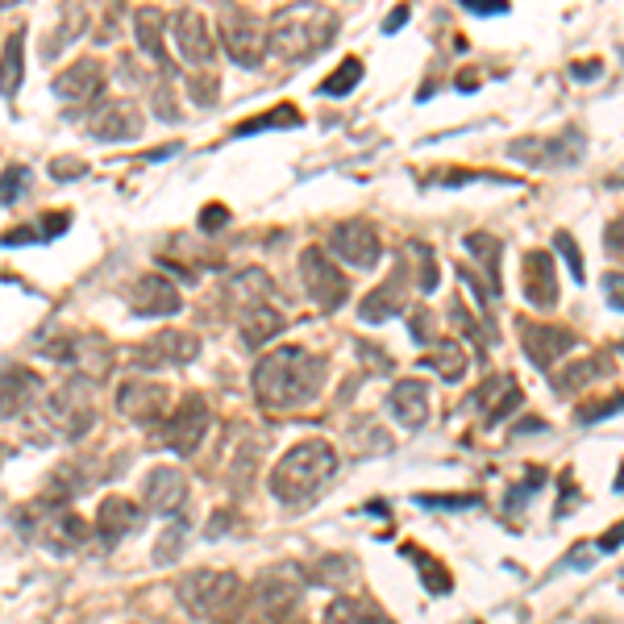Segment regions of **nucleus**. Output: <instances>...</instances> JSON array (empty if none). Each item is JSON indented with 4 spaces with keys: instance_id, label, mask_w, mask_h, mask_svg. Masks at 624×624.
Instances as JSON below:
<instances>
[{
    "instance_id": "1",
    "label": "nucleus",
    "mask_w": 624,
    "mask_h": 624,
    "mask_svg": "<svg viewBox=\"0 0 624 624\" xmlns=\"http://www.w3.org/2000/svg\"><path fill=\"white\" fill-rule=\"evenodd\" d=\"M321 387H325V358H316L300 346L271 350L254 366V396L262 408H275V413L304 408L321 396Z\"/></svg>"
},
{
    "instance_id": "2",
    "label": "nucleus",
    "mask_w": 624,
    "mask_h": 624,
    "mask_svg": "<svg viewBox=\"0 0 624 624\" xmlns=\"http://www.w3.org/2000/svg\"><path fill=\"white\" fill-rule=\"evenodd\" d=\"M333 475H337V454H333L330 441H300L271 470V496L279 503L300 508L330 483Z\"/></svg>"
},
{
    "instance_id": "3",
    "label": "nucleus",
    "mask_w": 624,
    "mask_h": 624,
    "mask_svg": "<svg viewBox=\"0 0 624 624\" xmlns=\"http://www.w3.org/2000/svg\"><path fill=\"white\" fill-rule=\"evenodd\" d=\"M337 34V13L333 9H316V4H292L275 13L271 21V51L283 59V63H300V59H312L321 54Z\"/></svg>"
},
{
    "instance_id": "4",
    "label": "nucleus",
    "mask_w": 624,
    "mask_h": 624,
    "mask_svg": "<svg viewBox=\"0 0 624 624\" xmlns=\"http://www.w3.org/2000/svg\"><path fill=\"white\" fill-rule=\"evenodd\" d=\"M179 600L196 621L229 624L242 612L246 587L233 571H191L179 579Z\"/></svg>"
},
{
    "instance_id": "5",
    "label": "nucleus",
    "mask_w": 624,
    "mask_h": 624,
    "mask_svg": "<svg viewBox=\"0 0 624 624\" xmlns=\"http://www.w3.org/2000/svg\"><path fill=\"white\" fill-rule=\"evenodd\" d=\"M217 25H221V46L238 67H259L262 54L271 51V34H262L259 18L242 4H226Z\"/></svg>"
},
{
    "instance_id": "6",
    "label": "nucleus",
    "mask_w": 624,
    "mask_h": 624,
    "mask_svg": "<svg viewBox=\"0 0 624 624\" xmlns=\"http://www.w3.org/2000/svg\"><path fill=\"white\" fill-rule=\"evenodd\" d=\"M158 434V441L167 446V450H175V454H196L200 450V441H205V434H208V404H205V396H184L179 404L171 408V416L163 420L155 429Z\"/></svg>"
},
{
    "instance_id": "7",
    "label": "nucleus",
    "mask_w": 624,
    "mask_h": 624,
    "mask_svg": "<svg viewBox=\"0 0 624 624\" xmlns=\"http://www.w3.org/2000/svg\"><path fill=\"white\" fill-rule=\"evenodd\" d=\"M300 279H304V292L312 295V304L321 312H333L346 304V295H350L346 271H337L316 246H309V250L300 254Z\"/></svg>"
},
{
    "instance_id": "8",
    "label": "nucleus",
    "mask_w": 624,
    "mask_h": 624,
    "mask_svg": "<svg viewBox=\"0 0 624 624\" xmlns=\"http://www.w3.org/2000/svg\"><path fill=\"white\" fill-rule=\"evenodd\" d=\"M42 416H46V425H51L59 437H84L92 429V399H87L84 383H63V387H54L46 404H42Z\"/></svg>"
},
{
    "instance_id": "9",
    "label": "nucleus",
    "mask_w": 624,
    "mask_h": 624,
    "mask_svg": "<svg viewBox=\"0 0 624 624\" xmlns=\"http://www.w3.org/2000/svg\"><path fill=\"white\" fill-rule=\"evenodd\" d=\"M330 250L337 259L354 267V271H371L379 262V233L366 226V221H342L330 229Z\"/></svg>"
},
{
    "instance_id": "10",
    "label": "nucleus",
    "mask_w": 624,
    "mask_h": 624,
    "mask_svg": "<svg viewBox=\"0 0 624 624\" xmlns=\"http://www.w3.org/2000/svg\"><path fill=\"white\" fill-rule=\"evenodd\" d=\"M300 579L292 571H283V566H271V571H262L254 579V607H259L267 621H283V616H292L295 604H300Z\"/></svg>"
},
{
    "instance_id": "11",
    "label": "nucleus",
    "mask_w": 624,
    "mask_h": 624,
    "mask_svg": "<svg viewBox=\"0 0 624 624\" xmlns=\"http://www.w3.org/2000/svg\"><path fill=\"white\" fill-rule=\"evenodd\" d=\"M167 404H171V396H167V387L163 383H150V379H129L117 392V408H122L129 420H138V425H146V429H158L163 420H167Z\"/></svg>"
},
{
    "instance_id": "12",
    "label": "nucleus",
    "mask_w": 624,
    "mask_h": 624,
    "mask_svg": "<svg viewBox=\"0 0 624 624\" xmlns=\"http://www.w3.org/2000/svg\"><path fill=\"white\" fill-rule=\"evenodd\" d=\"M583 155V138L579 134H562V138H524L508 146V158H517L524 167H571Z\"/></svg>"
},
{
    "instance_id": "13",
    "label": "nucleus",
    "mask_w": 624,
    "mask_h": 624,
    "mask_svg": "<svg viewBox=\"0 0 624 624\" xmlns=\"http://www.w3.org/2000/svg\"><path fill=\"white\" fill-rule=\"evenodd\" d=\"M520 346L529 354V363L541 366V371H550V366L562 358V354H571L579 346V337L571 330H558V325H538V321H520Z\"/></svg>"
},
{
    "instance_id": "14",
    "label": "nucleus",
    "mask_w": 624,
    "mask_h": 624,
    "mask_svg": "<svg viewBox=\"0 0 624 624\" xmlns=\"http://www.w3.org/2000/svg\"><path fill=\"white\" fill-rule=\"evenodd\" d=\"M175 25V51L184 63H196V67H208L212 63V54H217V38L208 34V21L196 13V9H184V13H175L171 18Z\"/></svg>"
},
{
    "instance_id": "15",
    "label": "nucleus",
    "mask_w": 624,
    "mask_h": 624,
    "mask_svg": "<svg viewBox=\"0 0 624 624\" xmlns=\"http://www.w3.org/2000/svg\"><path fill=\"white\" fill-rule=\"evenodd\" d=\"M87 134L96 142H129L142 134V113L134 101H108L87 117Z\"/></svg>"
},
{
    "instance_id": "16",
    "label": "nucleus",
    "mask_w": 624,
    "mask_h": 624,
    "mask_svg": "<svg viewBox=\"0 0 624 624\" xmlns=\"http://www.w3.org/2000/svg\"><path fill=\"white\" fill-rule=\"evenodd\" d=\"M54 96L67 104H92L104 96V67L96 59H75L67 71L54 75Z\"/></svg>"
},
{
    "instance_id": "17",
    "label": "nucleus",
    "mask_w": 624,
    "mask_h": 624,
    "mask_svg": "<svg viewBox=\"0 0 624 624\" xmlns=\"http://www.w3.org/2000/svg\"><path fill=\"white\" fill-rule=\"evenodd\" d=\"M142 496L150 503V512L175 517V512H184V503H188V475L175 467H155L146 475V483H142Z\"/></svg>"
},
{
    "instance_id": "18",
    "label": "nucleus",
    "mask_w": 624,
    "mask_h": 624,
    "mask_svg": "<svg viewBox=\"0 0 624 624\" xmlns=\"http://www.w3.org/2000/svg\"><path fill=\"white\" fill-rule=\"evenodd\" d=\"M38 517L42 520H38L34 533L46 541V545H54V550H80V545L87 541V533H92L84 520L75 517L71 508H63V503H51V512L38 508Z\"/></svg>"
},
{
    "instance_id": "19",
    "label": "nucleus",
    "mask_w": 624,
    "mask_h": 624,
    "mask_svg": "<svg viewBox=\"0 0 624 624\" xmlns=\"http://www.w3.org/2000/svg\"><path fill=\"white\" fill-rule=\"evenodd\" d=\"M196 354H200V337L179 333V330H163L138 350V363L142 366H184V363H196Z\"/></svg>"
},
{
    "instance_id": "20",
    "label": "nucleus",
    "mask_w": 624,
    "mask_h": 624,
    "mask_svg": "<svg viewBox=\"0 0 624 624\" xmlns=\"http://www.w3.org/2000/svg\"><path fill=\"white\" fill-rule=\"evenodd\" d=\"M520 292L533 309H554L558 304V275L554 259L545 250H529L524 254V275H520Z\"/></svg>"
},
{
    "instance_id": "21",
    "label": "nucleus",
    "mask_w": 624,
    "mask_h": 624,
    "mask_svg": "<svg viewBox=\"0 0 624 624\" xmlns=\"http://www.w3.org/2000/svg\"><path fill=\"white\" fill-rule=\"evenodd\" d=\"M129 304H134V312L138 316H171V312H179V292H175V283H167L163 275H142L134 279V288H129Z\"/></svg>"
},
{
    "instance_id": "22",
    "label": "nucleus",
    "mask_w": 624,
    "mask_h": 624,
    "mask_svg": "<svg viewBox=\"0 0 624 624\" xmlns=\"http://www.w3.org/2000/svg\"><path fill=\"white\" fill-rule=\"evenodd\" d=\"M387 413L396 416L404 429H420L429 420V387L420 379H399L387 392Z\"/></svg>"
},
{
    "instance_id": "23",
    "label": "nucleus",
    "mask_w": 624,
    "mask_h": 624,
    "mask_svg": "<svg viewBox=\"0 0 624 624\" xmlns=\"http://www.w3.org/2000/svg\"><path fill=\"white\" fill-rule=\"evenodd\" d=\"M470 404L483 413V425H496V420H503L508 413L520 408V387L512 375H491V379L470 396Z\"/></svg>"
},
{
    "instance_id": "24",
    "label": "nucleus",
    "mask_w": 624,
    "mask_h": 624,
    "mask_svg": "<svg viewBox=\"0 0 624 624\" xmlns=\"http://www.w3.org/2000/svg\"><path fill=\"white\" fill-rule=\"evenodd\" d=\"M138 503H129L125 496H108V500L96 508V533H101L108 545H117L122 538H129L138 529Z\"/></svg>"
},
{
    "instance_id": "25",
    "label": "nucleus",
    "mask_w": 624,
    "mask_h": 624,
    "mask_svg": "<svg viewBox=\"0 0 624 624\" xmlns=\"http://www.w3.org/2000/svg\"><path fill=\"white\" fill-rule=\"evenodd\" d=\"M279 330H283V312H279L275 304H259V309H250L242 316V346L246 350L267 346Z\"/></svg>"
},
{
    "instance_id": "26",
    "label": "nucleus",
    "mask_w": 624,
    "mask_h": 624,
    "mask_svg": "<svg viewBox=\"0 0 624 624\" xmlns=\"http://www.w3.org/2000/svg\"><path fill=\"white\" fill-rule=\"evenodd\" d=\"M420 366L425 371H437L441 379H462L467 375V354H462V346L458 342H450V337H441V342H434V346L420 354Z\"/></svg>"
},
{
    "instance_id": "27",
    "label": "nucleus",
    "mask_w": 624,
    "mask_h": 624,
    "mask_svg": "<svg viewBox=\"0 0 624 624\" xmlns=\"http://www.w3.org/2000/svg\"><path fill=\"white\" fill-rule=\"evenodd\" d=\"M163 21L167 18H163L158 9H142L138 21H134V30H138V46L155 59V67L171 75V59H167V51H163Z\"/></svg>"
},
{
    "instance_id": "28",
    "label": "nucleus",
    "mask_w": 624,
    "mask_h": 624,
    "mask_svg": "<svg viewBox=\"0 0 624 624\" xmlns=\"http://www.w3.org/2000/svg\"><path fill=\"white\" fill-rule=\"evenodd\" d=\"M399 309H404V292H399V275H392L387 288H375V292L358 304V316H363L366 325H379V321H392Z\"/></svg>"
},
{
    "instance_id": "29",
    "label": "nucleus",
    "mask_w": 624,
    "mask_h": 624,
    "mask_svg": "<svg viewBox=\"0 0 624 624\" xmlns=\"http://www.w3.org/2000/svg\"><path fill=\"white\" fill-rule=\"evenodd\" d=\"M226 295L233 300V304H242L246 312L259 309V304H267V295H271V279L262 275V271H238V275L229 279Z\"/></svg>"
},
{
    "instance_id": "30",
    "label": "nucleus",
    "mask_w": 624,
    "mask_h": 624,
    "mask_svg": "<svg viewBox=\"0 0 624 624\" xmlns=\"http://www.w3.org/2000/svg\"><path fill=\"white\" fill-rule=\"evenodd\" d=\"M600 375H607V354H591V358H583V363H574V366H566V371H558V375H554V392H562V396H574L579 387L595 383Z\"/></svg>"
},
{
    "instance_id": "31",
    "label": "nucleus",
    "mask_w": 624,
    "mask_h": 624,
    "mask_svg": "<svg viewBox=\"0 0 624 624\" xmlns=\"http://www.w3.org/2000/svg\"><path fill=\"white\" fill-rule=\"evenodd\" d=\"M467 250L479 262H483L487 288H491V295H500V254H503V242H500V238H491V233H467Z\"/></svg>"
},
{
    "instance_id": "32",
    "label": "nucleus",
    "mask_w": 624,
    "mask_h": 624,
    "mask_svg": "<svg viewBox=\"0 0 624 624\" xmlns=\"http://www.w3.org/2000/svg\"><path fill=\"white\" fill-rule=\"evenodd\" d=\"M38 392V375L34 371H21V366H9L4 371V416L21 413L25 404H30V396Z\"/></svg>"
},
{
    "instance_id": "33",
    "label": "nucleus",
    "mask_w": 624,
    "mask_h": 624,
    "mask_svg": "<svg viewBox=\"0 0 624 624\" xmlns=\"http://www.w3.org/2000/svg\"><path fill=\"white\" fill-rule=\"evenodd\" d=\"M321 624H379L375 607L366 600H354V595H337L330 607H325V621Z\"/></svg>"
},
{
    "instance_id": "34",
    "label": "nucleus",
    "mask_w": 624,
    "mask_h": 624,
    "mask_svg": "<svg viewBox=\"0 0 624 624\" xmlns=\"http://www.w3.org/2000/svg\"><path fill=\"white\" fill-rule=\"evenodd\" d=\"M404 558H413L416 571H420V583L434 591V595H446V591L454 587L450 571H446V566H441L434 554H425V550H416V545H404Z\"/></svg>"
},
{
    "instance_id": "35",
    "label": "nucleus",
    "mask_w": 624,
    "mask_h": 624,
    "mask_svg": "<svg viewBox=\"0 0 624 624\" xmlns=\"http://www.w3.org/2000/svg\"><path fill=\"white\" fill-rule=\"evenodd\" d=\"M295 125H300V113L288 108V104H279V108L262 113V117H254V122L238 125V129H233V138H254V134H262V129H295Z\"/></svg>"
},
{
    "instance_id": "36",
    "label": "nucleus",
    "mask_w": 624,
    "mask_h": 624,
    "mask_svg": "<svg viewBox=\"0 0 624 624\" xmlns=\"http://www.w3.org/2000/svg\"><path fill=\"white\" fill-rule=\"evenodd\" d=\"M363 80V59H346L330 80H321V96H350Z\"/></svg>"
},
{
    "instance_id": "37",
    "label": "nucleus",
    "mask_w": 624,
    "mask_h": 624,
    "mask_svg": "<svg viewBox=\"0 0 624 624\" xmlns=\"http://www.w3.org/2000/svg\"><path fill=\"white\" fill-rule=\"evenodd\" d=\"M21 87V30L4 34V101H13Z\"/></svg>"
},
{
    "instance_id": "38",
    "label": "nucleus",
    "mask_w": 624,
    "mask_h": 624,
    "mask_svg": "<svg viewBox=\"0 0 624 624\" xmlns=\"http://www.w3.org/2000/svg\"><path fill=\"white\" fill-rule=\"evenodd\" d=\"M350 574H354V558H321L316 566H312V579L321 583V587H333V583H346Z\"/></svg>"
},
{
    "instance_id": "39",
    "label": "nucleus",
    "mask_w": 624,
    "mask_h": 624,
    "mask_svg": "<svg viewBox=\"0 0 624 624\" xmlns=\"http://www.w3.org/2000/svg\"><path fill=\"white\" fill-rule=\"evenodd\" d=\"M612 413H624V392L595 399V404H583V408H579L574 416H579L583 425H595V420H604V416H612Z\"/></svg>"
},
{
    "instance_id": "40",
    "label": "nucleus",
    "mask_w": 624,
    "mask_h": 624,
    "mask_svg": "<svg viewBox=\"0 0 624 624\" xmlns=\"http://www.w3.org/2000/svg\"><path fill=\"white\" fill-rule=\"evenodd\" d=\"M475 179H496V184H508L500 175H479V171H446V175H429V184H441V188H462V184H475Z\"/></svg>"
},
{
    "instance_id": "41",
    "label": "nucleus",
    "mask_w": 624,
    "mask_h": 624,
    "mask_svg": "<svg viewBox=\"0 0 624 624\" xmlns=\"http://www.w3.org/2000/svg\"><path fill=\"white\" fill-rule=\"evenodd\" d=\"M554 246L562 250V259L571 262V275L583 283V254H579V246H574V238L571 233H554Z\"/></svg>"
},
{
    "instance_id": "42",
    "label": "nucleus",
    "mask_w": 624,
    "mask_h": 624,
    "mask_svg": "<svg viewBox=\"0 0 624 624\" xmlns=\"http://www.w3.org/2000/svg\"><path fill=\"white\" fill-rule=\"evenodd\" d=\"M21 191H25V167H4V208L18 205Z\"/></svg>"
},
{
    "instance_id": "43",
    "label": "nucleus",
    "mask_w": 624,
    "mask_h": 624,
    "mask_svg": "<svg viewBox=\"0 0 624 624\" xmlns=\"http://www.w3.org/2000/svg\"><path fill=\"white\" fill-rule=\"evenodd\" d=\"M541 483H545V470H541V467H529V479H524L520 487H512V496H508V500H512V508H520V503L529 500V496H533V491H538Z\"/></svg>"
},
{
    "instance_id": "44",
    "label": "nucleus",
    "mask_w": 624,
    "mask_h": 624,
    "mask_svg": "<svg viewBox=\"0 0 624 624\" xmlns=\"http://www.w3.org/2000/svg\"><path fill=\"white\" fill-rule=\"evenodd\" d=\"M184 533H188L184 524H171V529L163 533V545H158V550H155V562H171L175 550H179V541H184Z\"/></svg>"
},
{
    "instance_id": "45",
    "label": "nucleus",
    "mask_w": 624,
    "mask_h": 624,
    "mask_svg": "<svg viewBox=\"0 0 624 624\" xmlns=\"http://www.w3.org/2000/svg\"><path fill=\"white\" fill-rule=\"evenodd\" d=\"M420 503L425 508H475L479 503V496H420Z\"/></svg>"
},
{
    "instance_id": "46",
    "label": "nucleus",
    "mask_w": 624,
    "mask_h": 624,
    "mask_svg": "<svg viewBox=\"0 0 624 624\" xmlns=\"http://www.w3.org/2000/svg\"><path fill=\"white\" fill-rule=\"evenodd\" d=\"M413 342H420V346H434V342H437L434 321H429V312H425V309H416V316H413Z\"/></svg>"
},
{
    "instance_id": "47",
    "label": "nucleus",
    "mask_w": 624,
    "mask_h": 624,
    "mask_svg": "<svg viewBox=\"0 0 624 624\" xmlns=\"http://www.w3.org/2000/svg\"><path fill=\"white\" fill-rule=\"evenodd\" d=\"M604 292H607V300H612V309L624 312V271H607V275H604Z\"/></svg>"
},
{
    "instance_id": "48",
    "label": "nucleus",
    "mask_w": 624,
    "mask_h": 624,
    "mask_svg": "<svg viewBox=\"0 0 624 624\" xmlns=\"http://www.w3.org/2000/svg\"><path fill=\"white\" fill-rule=\"evenodd\" d=\"M462 9L475 13V18H500V13H508L503 0H487V4H479V0H462Z\"/></svg>"
},
{
    "instance_id": "49",
    "label": "nucleus",
    "mask_w": 624,
    "mask_h": 624,
    "mask_svg": "<svg viewBox=\"0 0 624 624\" xmlns=\"http://www.w3.org/2000/svg\"><path fill=\"white\" fill-rule=\"evenodd\" d=\"M51 171L59 175V179H75V175H84L87 167L80 163V158H54L51 163Z\"/></svg>"
},
{
    "instance_id": "50",
    "label": "nucleus",
    "mask_w": 624,
    "mask_h": 624,
    "mask_svg": "<svg viewBox=\"0 0 624 624\" xmlns=\"http://www.w3.org/2000/svg\"><path fill=\"white\" fill-rule=\"evenodd\" d=\"M229 221V212L221 205H212V208H205V217H200V229H208V233H212V229H221Z\"/></svg>"
},
{
    "instance_id": "51",
    "label": "nucleus",
    "mask_w": 624,
    "mask_h": 624,
    "mask_svg": "<svg viewBox=\"0 0 624 624\" xmlns=\"http://www.w3.org/2000/svg\"><path fill=\"white\" fill-rule=\"evenodd\" d=\"M616 545H624V520L621 524H612L604 538H600V550H616Z\"/></svg>"
},
{
    "instance_id": "52",
    "label": "nucleus",
    "mask_w": 624,
    "mask_h": 624,
    "mask_svg": "<svg viewBox=\"0 0 624 624\" xmlns=\"http://www.w3.org/2000/svg\"><path fill=\"white\" fill-rule=\"evenodd\" d=\"M404 21H408V9H404V4H399L396 13H392V18L383 21V34H396L399 25H404Z\"/></svg>"
},
{
    "instance_id": "53",
    "label": "nucleus",
    "mask_w": 624,
    "mask_h": 624,
    "mask_svg": "<svg viewBox=\"0 0 624 624\" xmlns=\"http://www.w3.org/2000/svg\"><path fill=\"white\" fill-rule=\"evenodd\" d=\"M600 75V59H591V63H574V80H595Z\"/></svg>"
},
{
    "instance_id": "54",
    "label": "nucleus",
    "mask_w": 624,
    "mask_h": 624,
    "mask_svg": "<svg viewBox=\"0 0 624 624\" xmlns=\"http://www.w3.org/2000/svg\"><path fill=\"white\" fill-rule=\"evenodd\" d=\"M616 491H624V467H621V475H616Z\"/></svg>"
},
{
    "instance_id": "55",
    "label": "nucleus",
    "mask_w": 624,
    "mask_h": 624,
    "mask_svg": "<svg viewBox=\"0 0 624 624\" xmlns=\"http://www.w3.org/2000/svg\"><path fill=\"white\" fill-rule=\"evenodd\" d=\"M621 354H624V342H621Z\"/></svg>"
},
{
    "instance_id": "56",
    "label": "nucleus",
    "mask_w": 624,
    "mask_h": 624,
    "mask_svg": "<svg viewBox=\"0 0 624 624\" xmlns=\"http://www.w3.org/2000/svg\"><path fill=\"white\" fill-rule=\"evenodd\" d=\"M470 624H479V621H470Z\"/></svg>"
}]
</instances>
